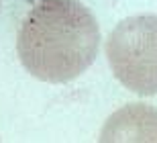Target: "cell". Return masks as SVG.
I'll return each mask as SVG.
<instances>
[{
  "label": "cell",
  "mask_w": 157,
  "mask_h": 143,
  "mask_svg": "<svg viewBox=\"0 0 157 143\" xmlns=\"http://www.w3.org/2000/svg\"><path fill=\"white\" fill-rule=\"evenodd\" d=\"M0 4H2V0H0Z\"/></svg>",
  "instance_id": "4"
},
{
  "label": "cell",
  "mask_w": 157,
  "mask_h": 143,
  "mask_svg": "<svg viewBox=\"0 0 157 143\" xmlns=\"http://www.w3.org/2000/svg\"><path fill=\"white\" fill-rule=\"evenodd\" d=\"M100 27L78 0H41L23 18L17 53L33 78L49 84L76 80L94 63Z\"/></svg>",
  "instance_id": "1"
},
{
  "label": "cell",
  "mask_w": 157,
  "mask_h": 143,
  "mask_svg": "<svg viewBox=\"0 0 157 143\" xmlns=\"http://www.w3.org/2000/svg\"><path fill=\"white\" fill-rule=\"evenodd\" d=\"M102 143L112 141H151L157 143V109L147 104H128L117 110L104 123L100 133Z\"/></svg>",
  "instance_id": "3"
},
{
  "label": "cell",
  "mask_w": 157,
  "mask_h": 143,
  "mask_svg": "<svg viewBox=\"0 0 157 143\" xmlns=\"http://www.w3.org/2000/svg\"><path fill=\"white\" fill-rule=\"evenodd\" d=\"M106 57L114 78L139 96L157 94V14L128 17L112 29Z\"/></svg>",
  "instance_id": "2"
}]
</instances>
